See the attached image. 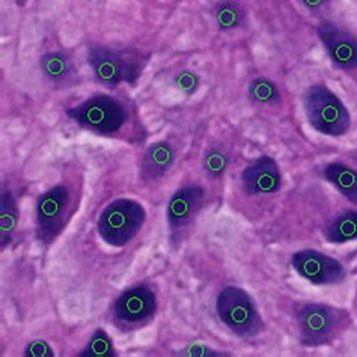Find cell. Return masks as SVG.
Segmentation results:
<instances>
[{
    "instance_id": "6da1fadb",
    "label": "cell",
    "mask_w": 357,
    "mask_h": 357,
    "mask_svg": "<svg viewBox=\"0 0 357 357\" xmlns=\"http://www.w3.org/2000/svg\"><path fill=\"white\" fill-rule=\"evenodd\" d=\"M296 318L300 342L312 349L340 340L353 323L347 309L317 302L303 303L297 309Z\"/></svg>"
},
{
    "instance_id": "7a4b0ae2",
    "label": "cell",
    "mask_w": 357,
    "mask_h": 357,
    "mask_svg": "<svg viewBox=\"0 0 357 357\" xmlns=\"http://www.w3.org/2000/svg\"><path fill=\"white\" fill-rule=\"evenodd\" d=\"M305 115L317 133L328 137H341L351 128V115L344 101L326 84L317 83L303 93Z\"/></svg>"
},
{
    "instance_id": "3957f363",
    "label": "cell",
    "mask_w": 357,
    "mask_h": 357,
    "mask_svg": "<svg viewBox=\"0 0 357 357\" xmlns=\"http://www.w3.org/2000/svg\"><path fill=\"white\" fill-rule=\"evenodd\" d=\"M215 312L227 328L243 340L264 332L266 324L253 298L240 287H225L215 298Z\"/></svg>"
},
{
    "instance_id": "277c9868",
    "label": "cell",
    "mask_w": 357,
    "mask_h": 357,
    "mask_svg": "<svg viewBox=\"0 0 357 357\" xmlns=\"http://www.w3.org/2000/svg\"><path fill=\"white\" fill-rule=\"evenodd\" d=\"M146 213L142 204L135 199L121 198L110 202L98 218V234L109 246L122 248L142 229Z\"/></svg>"
},
{
    "instance_id": "5b68a950",
    "label": "cell",
    "mask_w": 357,
    "mask_h": 357,
    "mask_svg": "<svg viewBox=\"0 0 357 357\" xmlns=\"http://www.w3.org/2000/svg\"><path fill=\"white\" fill-rule=\"evenodd\" d=\"M67 115L80 128L105 136L118 133L128 118L126 106L105 93H97L76 107L68 109Z\"/></svg>"
},
{
    "instance_id": "8992f818",
    "label": "cell",
    "mask_w": 357,
    "mask_h": 357,
    "mask_svg": "<svg viewBox=\"0 0 357 357\" xmlns=\"http://www.w3.org/2000/svg\"><path fill=\"white\" fill-rule=\"evenodd\" d=\"M88 62L96 79L110 89L119 86L122 82L135 84L142 71L137 59L127 58L126 54L102 45L89 47Z\"/></svg>"
},
{
    "instance_id": "52a82bcc",
    "label": "cell",
    "mask_w": 357,
    "mask_h": 357,
    "mask_svg": "<svg viewBox=\"0 0 357 357\" xmlns=\"http://www.w3.org/2000/svg\"><path fill=\"white\" fill-rule=\"evenodd\" d=\"M70 192L65 185L52 187L44 192L35 205L36 238L50 244L61 236L67 225Z\"/></svg>"
},
{
    "instance_id": "ba28073f",
    "label": "cell",
    "mask_w": 357,
    "mask_h": 357,
    "mask_svg": "<svg viewBox=\"0 0 357 357\" xmlns=\"http://www.w3.org/2000/svg\"><path fill=\"white\" fill-rule=\"evenodd\" d=\"M155 311L157 298L153 289L145 285H136L121 293L112 307V315L121 327L136 328L151 321Z\"/></svg>"
},
{
    "instance_id": "9c48e42d",
    "label": "cell",
    "mask_w": 357,
    "mask_h": 357,
    "mask_svg": "<svg viewBox=\"0 0 357 357\" xmlns=\"http://www.w3.org/2000/svg\"><path fill=\"white\" fill-rule=\"evenodd\" d=\"M291 264L300 278L314 285H336L347 278V270L341 261L314 249L296 252Z\"/></svg>"
},
{
    "instance_id": "30bf717a",
    "label": "cell",
    "mask_w": 357,
    "mask_h": 357,
    "mask_svg": "<svg viewBox=\"0 0 357 357\" xmlns=\"http://www.w3.org/2000/svg\"><path fill=\"white\" fill-rule=\"evenodd\" d=\"M317 35L337 70L345 73L357 70V38L351 32L332 20H321L317 26Z\"/></svg>"
},
{
    "instance_id": "8fae6325",
    "label": "cell",
    "mask_w": 357,
    "mask_h": 357,
    "mask_svg": "<svg viewBox=\"0 0 357 357\" xmlns=\"http://www.w3.org/2000/svg\"><path fill=\"white\" fill-rule=\"evenodd\" d=\"M205 201V190L199 184L184 185L169 199L166 218L172 234L187 228L196 219Z\"/></svg>"
},
{
    "instance_id": "7c38bea8",
    "label": "cell",
    "mask_w": 357,
    "mask_h": 357,
    "mask_svg": "<svg viewBox=\"0 0 357 357\" xmlns=\"http://www.w3.org/2000/svg\"><path fill=\"white\" fill-rule=\"evenodd\" d=\"M241 184L249 195L278 193L282 187V172L278 162L270 155L258 157L243 171Z\"/></svg>"
},
{
    "instance_id": "4fadbf2b",
    "label": "cell",
    "mask_w": 357,
    "mask_h": 357,
    "mask_svg": "<svg viewBox=\"0 0 357 357\" xmlns=\"http://www.w3.org/2000/svg\"><path fill=\"white\" fill-rule=\"evenodd\" d=\"M175 163V151L166 140H158L146 148L140 160V176L144 181H158L169 174Z\"/></svg>"
},
{
    "instance_id": "5bb4252c",
    "label": "cell",
    "mask_w": 357,
    "mask_h": 357,
    "mask_svg": "<svg viewBox=\"0 0 357 357\" xmlns=\"http://www.w3.org/2000/svg\"><path fill=\"white\" fill-rule=\"evenodd\" d=\"M40 68L44 79L54 88L73 86L77 80V70L67 52H49L41 56Z\"/></svg>"
},
{
    "instance_id": "9a60e30c",
    "label": "cell",
    "mask_w": 357,
    "mask_h": 357,
    "mask_svg": "<svg viewBox=\"0 0 357 357\" xmlns=\"http://www.w3.org/2000/svg\"><path fill=\"white\" fill-rule=\"evenodd\" d=\"M323 175L345 199L357 204V169L342 162H332L324 166Z\"/></svg>"
},
{
    "instance_id": "2e32d148",
    "label": "cell",
    "mask_w": 357,
    "mask_h": 357,
    "mask_svg": "<svg viewBox=\"0 0 357 357\" xmlns=\"http://www.w3.org/2000/svg\"><path fill=\"white\" fill-rule=\"evenodd\" d=\"M326 240L333 244H344L357 240V211L349 210L327 225Z\"/></svg>"
},
{
    "instance_id": "e0dca14e",
    "label": "cell",
    "mask_w": 357,
    "mask_h": 357,
    "mask_svg": "<svg viewBox=\"0 0 357 357\" xmlns=\"http://www.w3.org/2000/svg\"><path fill=\"white\" fill-rule=\"evenodd\" d=\"M213 17L222 32H231L243 26L246 11L236 0H220L213 9Z\"/></svg>"
},
{
    "instance_id": "ac0fdd59",
    "label": "cell",
    "mask_w": 357,
    "mask_h": 357,
    "mask_svg": "<svg viewBox=\"0 0 357 357\" xmlns=\"http://www.w3.org/2000/svg\"><path fill=\"white\" fill-rule=\"evenodd\" d=\"M18 205L14 199L13 193L3 189L2 190V201H0V234H2V249H5L13 240L14 232L18 225Z\"/></svg>"
},
{
    "instance_id": "d6986e66",
    "label": "cell",
    "mask_w": 357,
    "mask_h": 357,
    "mask_svg": "<svg viewBox=\"0 0 357 357\" xmlns=\"http://www.w3.org/2000/svg\"><path fill=\"white\" fill-rule=\"evenodd\" d=\"M248 97L257 106H278L282 97L278 84L266 77L253 79L248 86Z\"/></svg>"
},
{
    "instance_id": "ffe728a7",
    "label": "cell",
    "mask_w": 357,
    "mask_h": 357,
    "mask_svg": "<svg viewBox=\"0 0 357 357\" xmlns=\"http://www.w3.org/2000/svg\"><path fill=\"white\" fill-rule=\"evenodd\" d=\"M82 357H115L116 351L114 349V342H112L110 336L102 331V328H98L92 333L89 337L88 345L84 347V350L79 353Z\"/></svg>"
},
{
    "instance_id": "44dd1931",
    "label": "cell",
    "mask_w": 357,
    "mask_h": 357,
    "mask_svg": "<svg viewBox=\"0 0 357 357\" xmlns=\"http://www.w3.org/2000/svg\"><path fill=\"white\" fill-rule=\"evenodd\" d=\"M229 166L228 154L220 148H210L202 158V167L206 176L211 180H219L227 172Z\"/></svg>"
},
{
    "instance_id": "7402d4cb",
    "label": "cell",
    "mask_w": 357,
    "mask_h": 357,
    "mask_svg": "<svg viewBox=\"0 0 357 357\" xmlns=\"http://www.w3.org/2000/svg\"><path fill=\"white\" fill-rule=\"evenodd\" d=\"M174 86L181 93H184V96H193L201 86V79L196 73L190 70H184L178 73L174 77Z\"/></svg>"
},
{
    "instance_id": "603a6c76",
    "label": "cell",
    "mask_w": 357,
    "mask_h": 357,
    "mask_svg": "<svg viewBox=\"0 0 357 357\" xmlns=\"http://www.w3.org/2000/svg\"><path fill=\"white\" fill-rule=\"evenodd\" d=\"M178 356H190V357H214V356H231L229 353H219L211 347H206L204 344H190L185 347L183 351L178 353Z\"/></svg>"
},
{
    "instance_id": "cb8c5ba5",
    "label": "cell",
    "mask_w": 357,
    "mask_h": 357,
    "mask_svg": "<svg viewBox=\"0 0 357 357\" xmlns=\"http://www.w3.org/2000/svg\"><path fill=\"white\" fill-rule=\"evenodd\" d=\"M24 356L26 357H53L54 353L52 350V347L45 341L36 340L27 344V347L24 349Z\"/></svg>"
},
{
    "instance_id": "d4e9b609",
    "label": "cell",
    "mask_w": 357,
    "mask_h": 357,
    "mask_svg": "<svg viewBox=\"0 0 357 357\" xmlns=\"http://www.w3.org/2000/svg\"><path fill=\"white\" fill-rule=\"evenodd\" d=\"M300 2H302L309 11H318V9L324 8L331 0H300Z\"/></svg>"
}]
</instances>
